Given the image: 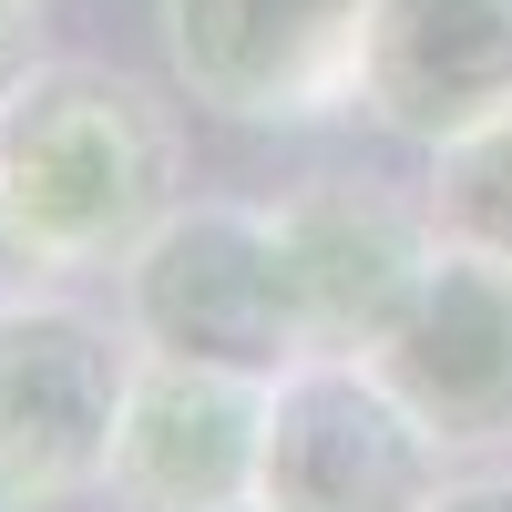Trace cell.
<instances>
[{
  "mask_svg": "<svg viewBox=\"0 0 512 512\" xmlns=\"http://www.w3.org/2000/svg\"><path fill=\"white\" fill-rule=\"evenodd\" d=\"M420 205H431V236L451 256H482V267L512 277V113L482 123V134H461V144H441Z\"/></svg>",
  "mask_w": 512,
  "mask_h": 512,
  "instance_id": "cell-10",
  "label": "cell"
},
{
  "mask_svg": "<svg viewBox=\"0 0 512 512\" xmlns=\"http://www.w3.org/2000/svg\"><path fill=\"white\" fill-rule=\"evenodd\" d=\"M267 216H277V256L297 287V328H308V349H338V359H369L441 267L431 205L390 195L379 175H308Z\"/></svg>",
  "mask_w": 512,
  "mask_h": 512,
  "instance_id": "cell-6",
  "label": "cell"
},
{
  "mask_svg": "<svg viewBox=\"0 0 512 512\" xmlns=\"http://www.w3.org/2000/svg\"><path fill=\"white\" fill-rule=\"evenodd\" d=\"M226 512H277V502H226Z\"/></svg>",
  "mask_w": 512,
  "mask_h": 512,
  "instance_id": "cell-13",
  "label": "cell"
},
{
  "mask_svg": "<svg viewBox=\"0 0 512 512\" xmlns=\"http://www.w3.org/2000/svg\"><path fill=\"white\" fill-rule=\"evenodd\" d=\"M41 62H52L41 52V0H0V103H11Z\"/></svg>",
  "mask_w": 512,
  "mask_h": 512,
  "instance_id": "cell-11",
  "label": "cell"
},
{
  "mask_svg": "<svg viewBox=\"0 0 512 512\" xmlns=\"http://www.w3.org/2000/svg\"><path fill=\"white\" fill-rule=\"evenodd\" d=\"M256 461H267V379L134 349L123 420H113V482H103L123 492V512L256 502Z\"/></svg>",
  "mask_w": 512,
  "mask_h": 512,
  "instance_id": "cell-7",
  "label": "cell"
},
{
  "mask_svg": "<svg viewBox=\"0 0 512 512\" xmlns=\"http://www.w3.org/2000/svg\"><path fill=\"white\" fill-rule=\"evenodd\" d=\"M175 93L226 123H318L359 103L369 0H154Z\"/></svg>",
  "mask_w": 512,
  "mask_h": 512,
  "instance_id": "cell-5",
  "label": "cell"
},
{
  "mask_svg": "<svg viewBox=\"0 0 512 512\" xmlns=\"http://www.w3.org/2000/svg\"><path fill=\"white\" fill-rule=\"evenodd\" d=\"M134 328L62 287L0 297V512H72L113 482Z\"/></svg>",
  "mask_w": 512,
  "mask_h": 512,
  "instance_id": "cell-3",
  "label": "cell"
},
{
  "mask_svg": "<svg viewBox=\"0 0 512 512\" xmlns=\"http://www.w3.org/2000/svg\"><path fill=\"white\" fill-rule=\"evenodd\" d=\"M441 441L420 410L379 379L369 359L308 349L267 379V461H256V502L277 512H431Z\"/></svg>",
  "mask_w": 512,
  "mask_h": 512,
  "instance_id": "cell-4",
  "label": "cell"
},
{
  "mask_svg": "<svg viewBox=\"0 0 512 512\" xmlns=\"http://www.w3.org/2000/svg\"><path fill=\"white\" fill-rule=\"evenodd\" d=\"M185 185L175 113L113 62H41L0 103V256L31 277L123 267Z\"/></svg>",
  "mask_w": 512,
  "mask_h": 512,
  "instance_id": "cell-1",
  "label": "cell"
},
{
  "mask_svg": "<svg viewBox=\"0 0 512 512\" xmlns=\"http://www.w3.org/2000/svg\"><path fill=\"white\" fill-rule=\"evenodd\" d=\"M113 318L154 359H205L246 379H277L287 359H308L277 216L236 195H175V216L113 267Z\"/></svg>",
  "mask_w": 512,
  "mask_h": 512,
  "instance_id": "cell-2",
  "label": "cell"
},
{
  "mask_svg": "<svg viewBox=\"0 0 512 512\" xmlns=\"http://www.w3.org/2000/svg\"><path fill=\"white\" fill-rule=\"evenodd\" d=\"M359 113L420 154L502 123L512 113V0H369Z\"/></svg>",
  "mask_w": 512,
  "mask_h": 512,
  "instance_id": "cell-8",
  "label": "cell"
},
{
  "mask_svg": "<svg viewBox=\"0 0 512 512\" xmlns=\"http://www.w3.org/2000/svg\"><path fill=\"white\" fill-rule=\"evenodd\" d=\"M431 512H512V461H482V472H451L431 492Z\"/></svg>",
  "mask_w": 512,
  "mask_h": 512,
  "instance_id": "cell-12",
  "label": "cell"
},
{
  "mask_svg": "<svg viewBox=\"0 0 512 512\" xmlns=\"http://www.w3.org/2000/svg\"><path fill=\"white\" fill-rule=\"evenodd\" d=\"M369 369L420 410V431L451 461L461 451H502L512 441V277L441 246L431 287H420L410 318L369 349Z\"/></svg>",
  "mask_w": 512,
  "mask_h": 512,
  "instance_id": "cell-9",
  "label": "cell"
}]
</instances>
